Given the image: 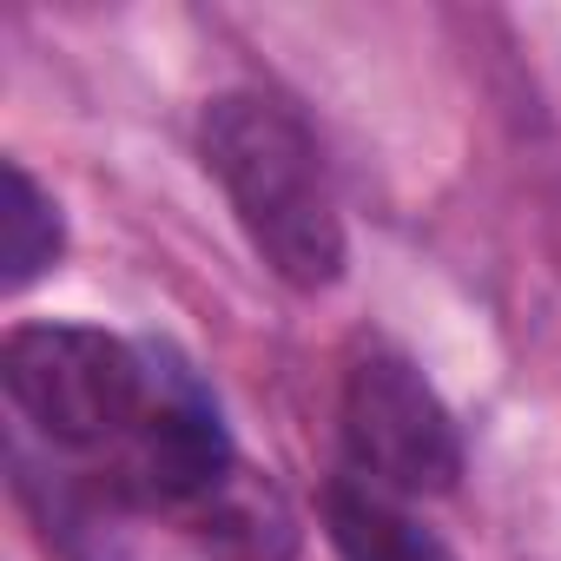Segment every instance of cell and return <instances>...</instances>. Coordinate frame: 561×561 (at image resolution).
Instances as JSON below:
<instances>
[{"mask_svg":"<svg viewBox=\"0 0 561 561\" xmlns=\"http://www.w3.org/2000/svg\"><path fill=\"white\" fill-rule=\"evenodd\" d=\"M198 152L271 277L331 291L344 277V218L311 126L271 93H218L198 119Z\"/></svg>","mask_w":561,"mask_h":561,"instance_id":"6da1fadb","label":"cell"},{"mask_svg":"<svg viewBox=\"0 0 561 561\" xmlns=\"http://www.w3.org/2000/svg\"><path fill=\"white\" fill-rule=\"evenodd\" d=\"M14 410L67 449H119L152 403L139 351L93 324H21L0 351Z\"/></svg>","mask_w":561,"mask_h":561,"instance_id":"7a4b0ae2","label":"cell"},{"mask_svg":"<svg viewBox=\"0 0 561 561\" xmlns=\"http://www.w3.org/2000/svg\"><path fill=\"white\" fill-rule=\"evenodd\" d=\"M344 443L364 482L390 495H443L462 476V436L423 370L397 351H364L344 370Z\"/></svg>","mask_w":561,"mask_h":561,"instance_id":"3957f363","label":"cell"},{"mask_svg":"<svg viewBox=\"0 0 561 561\" xmlns=\"http://www.w3.org/2000/svg\"><path fill=\"white\" fill-rule=\"evenodd\" d=\"M324 528H331L337 561H449V548L370 482H331Z\"/></svg>","mask_w":561,"mask_h":561,"instance_id":"277c9868","label":"cell"},{"mask_svg":"<svg viewBox=\"0 0 561 561\" xmlns=\"http://www.w3.org/2000/svg\"><path fill=\"white\" fill-rule=\"evenodd\" d=\"M8 205H0V285L8 291H27L34 277L60 257L67 244V225H60V205L34 185V172L21 159H8Z\"/></svg>","mask_w":561,"mask_h":561,"instance_id":"5b68a950","label":"cell"}]
</instances>
